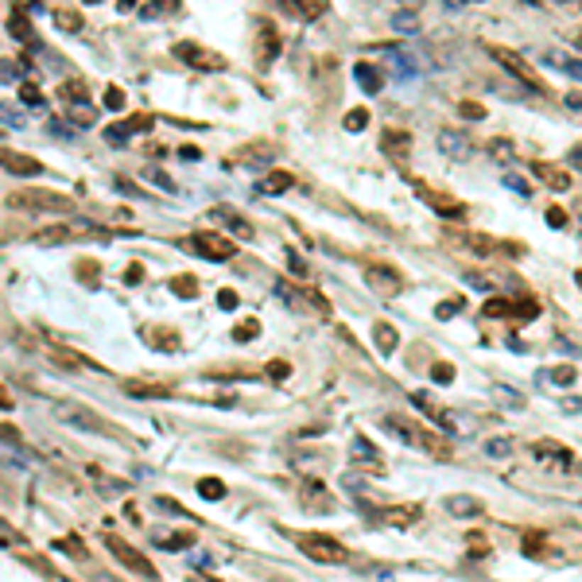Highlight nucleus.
Returning a JSON list of instances; mask_svg holds the SVG:
<instances>
[{
	"label": "nucleus",
	"mask_w": 582,
	"mask_h": 582,
	"mask_svg": "<svg viewBox=\"0 0 582 582\" xmlns=\"http://www.w3.org/2000/svg\"><path fill=\"white\" fill-rule=\"evenodd\" d=\"M385 427H388V431H396V435H400L404 443H412V446H419V451L435 454V459H451V454H454L451 439H446L443 431L419 427V423L407 419V415H385Z\"/></svg>",
	"instance_id": "1"
},
{
	"label": "nucleus",
	"mask_w": 582,
	"mask_h": 582,
	"mask_svg": "<svg viewBox=\"0 0 582 582\" xmlns=\"http://www.w3.org/2000/svg\"><path fill=\"white\" fill-rule=\"evenodd\" d=\"M295 539V547L303 555H311V563H322V567H342L349 563V547L342 539L326 536V532H287Z\"/></svg>",
	"instance_id": "2"
},
{
	"label": "nucleus",
	"mask_w": 582,
	"mask_h": 582,
	"mask_svg": "<svg viewBox=\"0 0 582 582\" xmlns=\"http://www.w3.org/2000/svg\"><path fill=\"white\" fill-rule=\"evenodd\" d=\"M8 206L39 210V214H62V210H74V198L62 194V190H16V194H8Z\"/></svg>",
	"instance_id": "3"
},
{
	"label": "nucleus",
	"mask_w": 582,
	"mask_h": 582,
	"mask_svg": "<svg viewBox=\"0 0 582 582\" xmlns=\"http://www.w3.org/2000/svg\"><path fill=\"white\" fill-rule=\"evenodd\" d=\"M489 55H493L497 62H501L505 70H509L512 78H517V82H524L528 89H536V94H551V89H547V82L539 78V70H536V66H532L524 55L509 51V47H497V43H489Z\"/></svg>",
	"instance_id": "4"
},
{
	"label": "nucleus",
	"mask_w": 582,
	"mask_h": 582,
	"mask_svg": "<svg viewBox=\"0 0 582 582\" xmlns=\"http://www.w3.org/2000/svg\"><path fill=\"white\" fill-rule=\"evenodd\" d=\"M485 319H517V322H532L539 319V299L536 295H517V299H489L481 307Z\"/></svg>",
	"instance_id": "5"
},
{
	"label": "nucleus",
	"mask_w": 582,
	"mask_h": 582,
	"mask_svg": "<svg viewBox=\"0 0 582 582\" xmlns=\"http://www.w3.org/2000/svg\"><path fill=\"white\" fill-rule=\"evenodd\" d=\"M528 454H532V462H536L539 470H547V473H567L571 466H575V454H571L567 446H559L555 439H539V443H532Z\"/></svg>",
	"instance_id": "6"
},
{
	"label": "nucleus",
	"mask_w": 582,
	"mask_h": 582,
	"mask_svg": "<svg viewBox=\"0 0 582 582\" xmlns=\"http://www.w3.org/2000/svg\"><path fill=\"white\" fill-rule=\"evenodd\" d=\"M190 248H194L198 256H206V260H218V264H226V260L237 256V245L218 229H198L194 237H190Z\"/></svg>",
	"instance_id": "7"
},
{
	"label": "nucleus",
	"mask_w": 582,
	"mask_h": 582,
	"mask_svg": "<svg viewBox=\"0 0 582 582\" xmlns=\"http://www.w3.org/2000/svg\"><path fill=\"white\" fill-rule=\"evenodd\" d=\"M105 547L116 555V563H124V567L132 571V575H140V578H160L155 575V567L148 563V555L144 551H136L132 544H124L121 536H113V532H105Z\"/></svg>",
	"instance_id": "8"
},
{
	"label": "nucleus",
	"mask_w": 582,
	"mask_h": 582,
	"mask_svg": "<svg viewBox=\"0 0 582 582\" xmlns=\"http://www.w3.org/2000/svg\"><path fill=\"white\" fill-rule=\"evenodd\" d=\"M78 237H105L101 229L94 226H74V221H55L47 229H35L31 233V245H66V241H78Z\"/></svg>",
	"instance_id": "9"
},
{
	"label": "nucleus",
	"mask_w": 582,
	"mask_h": 582,
	"mask_svg": "<svg viewBox=\"0 0 582 582\" xmlns=\"http://www.w3.org/2000/svg\"><path fill=\"white\" fill-rule=\"evenodd\" d=\"M365 284L377 291V295L396 299L404 291V276L392 268V264H369V268H365Z\"/></svg>",
	"instance_id": "10"
},
{
	"label": "nucleus",
	"mask_w": 582,
	"mask_h": 582,
	"mask_svg": "<svg viewBox=\"0 0 582 582\" xmlns=\"http://www.w3.org/2000/svg\"><path fill=\"white\" fill-rule=\"evenodd\" d=\"M175 58H182L187 66H194V70H226V58H221L218 51H206V47H198V43H175L171 47Z\"/></svg>",
	"instance_id": "11"
},
{
	"label": "nucleus",
	"mask_w": 582,
	"mask_h": 582,
	"mask_svg": "<svg viewBox=\"0 0 582 582\" xmlns=\"http://www.w3.org/2000/svg\"><path fill=\"white\" fill-rule=\"evenodd\" d=\"M419 198L435 214H443V218H466V202H462V198H454V194H446V190H435V187H423V182H419Z\"/></svg>",
	"instance_id": "12"
},
{
	"label": "nucleus",
	"mask_w": 582,
	"mask_h": 582,
	"mask_svg": "<svg viewBox=\"0 0 582 582\" xmlns=\"http://www.w3.org/2000/svg\"><path fill=\"white\" fill-rule=\"evenodd\" d=\"M528 168H532V175H536V179L544 182L547 190H571V187H575V175H571L567 168H559V163H547V160H532Z\"/></svg>",
	"instance_id": "13"
},
{
	"label": "nucleus",
	"mask_w": 582,
	"mask_h": 582,
	"mask_svg": "<svg viewBox=\"0 0 582 582\" xmlns=\"http://www.w3.org/2000/svg\"><path fill=\"white\" fill-rule=\"evenodd\" d=\"M0 168H4L8 175H20V179H28V175H43V163H39L35 155L12 152V148H0Z\"/></svg>",
	"instance_id": "14"
},
{
	"label": "nucleus",
	"mask_w": 582,
	"mask_h": 582,
	"mask_svg": "<svg viewBox=\"0 0 582 582\" xmlns=\"http://www.w3.org/2000/svg\"><path fill=\"white\" fill-rule=\"evenodd\" d=\"M380 152H385L392 163H404L407 152H412V132H404V128H385V132H380Z\"/></svg>",
	"instance_id": "15"
},
{
	"label": "nucleus",
	"mask_w": 582,
	"mask_h": 582,
	"mask_svg": "<svg viewBox=\"0 0 582 582\" xmlns=\"http://www.w3.org/2000/svg\"><path fill=\"white\" fill-rule=\"evenodd\" d=\"M520 551L528 555V559H544V563H551V532H544V528H528L520 536Z\"/></svg>",
	"instance_id": "16"
},
{
	"label": "nucleus",
	"mask_w": 582,
	"mask_h": 582,
	"mask_svg": "<svg viewBox=\"0 0 582 582\" xmlns=\"http://www.w3.org/2000/svg\"><path fill=\"white\" fill-rule=\"evenodd\" d=\"M284 51V39H280V31L272 28V23H260V35H256V62L268 66L272 58H280Z\"/></svg>",
	"instance_id": "17"
},
{
	"label": "nucleus",
	"mask_w": 582,
	"mask_h": 582,
	"mask_svg": "<svg viewBox=\"0 0 582 582\" xmlns=\"http://www.w3.org/2000/svg\"><path fill=\"white\" fill-rule=\"evenodd\" d=\"M439 152L446 155V160H462L466 152H470V136H466V128H443L435 136Z\"/></svg>",
	"instance_id": "18"
},
{
	"label": "nucleus",
	"mask_w": 582,
	"mask_h": 582,
	"mask_svg": "<svg viewBox=\"0 0 582 582\" xmlns=\"http://www.w3.org/2000/svg\"><path fill=\"white\" fill-rule=\"evenodd\" d=\"M8 35L20 39V43H31V47H35V28H31L28 8H23V4H16L12 12H8Z\"/></svg>",
	"instance_id": "19"
},
{
	"label": "nucleus",
	"mask_w": 582,
	"mask_h": 582,
	"mask_svg": "<svg viewBox=\"0 0 582 582\" xmlns=\"http://www.w3.org/2000/svg\"><path fill=\"white\" fill-rule=\"evenodd\" d=\"M459 241L470 248V253H478V256H497V253H501V245H505V241H493V237H485V233H470V229L459 233Z\"/></svg>",
	"instance_id": "20"
},
{
	"label": "nucleus",
	"mask_w": 582,
	"mask_h": 582,
	"mask_svg": "<svg viewBox=\"0 0 582 582\" xmlns=\"http://www.w3.org/2000/svg\"><path fill=\"white\" fill-rule=\"evenodd\" d=\"M210 218L218 221V226L233 229V233H237V237H253V226H248V221L241 218L237 210H229V206H218V210H210Z\"/></svg>",
	"instance_id": "21"
},
{
	"label": "nucleus",
	"mask_w": 582,
	"mask_h": 582,
	"mask_svg": "<svg viewBox=\"0 0 582 582\" xmlns=\"http://www.w3.org/2000/svg\"><path fill=\"white\" fill-rule=\"evenodd\" d=\"M419 517H423L419 505H407V509H404V505H396V509H380V520L392 524V528H407V524H415Z\"/></svg>",
	"instance_id": "22"
},
{
	"label": "nucleus",
	"mask_w": 582,
	"mask_h": 582,
	"mask_svg": "<svg viewBox=\"0 0 582 582\" xmlns=\"http://www.w3.org/2000/svg\"><path fill=\"white\" fill-rule=\"evenodd\" d=\"M373 342L385 357L396 353V346H400V334H396V326H388V322H373Z\"/></svg>",
	"instance_id": "23"
},
{
	"label": "nucleus",
	"mask_w": 582,
	"mask_h": 582,
	"mask_svg": "<svg viewBox=\"0 0 582 582\" xmlns=\"http://www.w3.org/2000/svg\"><path fill=\"white\" fill-rule=\"evenodd\" d=\"M353 74H357V82H361V89H365V94H380V86H385V74H380L377 66L357 62V66H353Z\"/></svg>",
	"instance_id": "24"
},
{
	"label": "nucleus",
	"mask_w": 582,
	"mask_h": 582,
	"mask_svg": "<svg viewBox=\"0 0 582 582\" xmlns=\"http://www.w3.org/2000/svg\"><path fill=\"white\" fill-rule=\"evenodd\" d=\"M124 392L144 396V400H163V396H171V388L168 385H148V380H124Z\"/></svg>",
	"instance_id": "25"
},
{
	"label": "nucleus",
	"mask_w": 582,
	"mask_h": 582,
	"mask_svg": "<svg viewBox=\"0 0 582 582\" xmlns=\"http://www.w3.org/2000/svg\"><path fill=\"white\" fill-rule=\"evenodd\" d=\"M58 415H62V419H70V423H78V427H86V431H105V435H109V427H105V423L97 419V415H86V412H78V407H74V404L58 407Z\"/></svg>",
	"instance_id": "26"
},
{
	"label": "nucleus",
	"mask_w": 582,
	"mask_h": 582,
	"mask_svg": "<svg viewBox=\"0 0 582 582\" xmlns=\"http://www.w3.org/2000/svg\"><path fill=\"white\" fill-rule=\"evenodd\" d=\"M148 338H152V346H160L163 353H175V349L182 346L179 330H171V326H155V330H148Z\"/></svg>",
	"instance_id": "27"
},
{
	"label": "nucleus",
	"mask_w": 582,
	"mask_h": 582,
	"mask_svg": "<svg viewBox=\"0 0 582 582\" xmlns=\"http://www.w3.org/2000/svg\"><path fill=\"white\" fill-rule=\"evenodd\" d=\"M295 187V175L291 171H272L268 179L260 182V194H284V190Z\"/></svg>",
	"instance_id": "28"
},
{
	"label": "nucleus",
	"mask_w": 582,
	"mask_h": 582,
	"mask_svg": "<svg viewBox=\"0 0 582 582\" xmlns=\"http://www.w3.org/2000/svg\"><path fill=\"white\" fill-rule=\"evenodd\" d=\"M481 509L485 505L478 497H446V512H454V517H478Z\"/></svg>",
	"instance_id": "29"
},
{
	"label": "nucleus",
	"mask_w": 582,
	"mask_h": 582,
	"mask_svg": "<svg viewBox=\"0 0 582 582\" xmlns=\"http://www.w3.org/2000/svg\"><path fill=\"white\" fill-rule=\"evenodd\" d=\"M287 8H291L295 16H303V20H319V16L326 12L330 4H326V0H291Z\"/></svg>",
	"instance_id": "30"
},
{
	"label": "nucleus",
	"mask_w": 582,
	"mask_h": 582,
	"mask_svg": "<svg viewBox=\"0 0 582 582\" xmlns=\"http://www.w3.org/2000/svg\"><path fill=\"white\" fill-rule=\"evenodd\" d=\"M485 152L493 155V160H501V163L517 160V148H512V140H509V136H493V140L485 144Z\"/></svg>",
	"instance_id": "31"
},
{
	"label": "nucleus",
	"mask_w": 582,
	"mask_h": 582,
	"mask_svg": "<svg viewBox=\"0 0 582 582\" xmlns=\"http://www.w3.org/2000/svg\"><path fill=\"white\" fill-rule=\"evenodd\" d=\"M55 23H58L62 31H70V35H74V31H82V23H86V20H82L78 8H58V12H55Z\"/></svg>",
	"instance_id": "32"
},
{
	"label": "nucleus",
	"mask_w": 582,
	"mask_h": 582,
	"mask_svg": "<svg viewBox=\"0 0 582 582\" xmlns=\"http://www.w3.org/2000/svg\"><path fill=\"white\" fill-rule=\"evenodd\" d=\"M198 493H202L206 501H221V497H226V481H218V478H202V481H198Z\"/></svg>",
	"instance_id": "33"
},
{
	"label": "nucleus",
	"mask_w": 582,
	"mask_h": 582,
	"mask_svg": "<svg viewBox=\"0 0 582 582\" xmlns=\"http://www.w3.org/2000/svg\"><path fill=\"white\" fill-rule=\"evenodd\" d=\"M171 291H175V295H182V299H198V280L194 276H175Z\"/></svg>",
	"instance_id": "34"
},
{
	"label": "nucleus",
	"mask_w": 582,
	"mask_h": 582,
	"mask_svg": "<svg viewBox=\"0 0 582 582\" xmlns=\"http://www.w3.org/2000/svg\"><path fill=\"white\" fill-rule=\"evenodd\" d=\"M256 334H260V322L256 319H245L233 326V342H248V338H256Z\"/></svg>",
	"instance_id": "35"
},
{
	"label": "nucleus",
	"mask_w": 582,
	"mask_h": 582,
	"mask_svg": "<svg viewBox=\"0 0 582 582\" xmlns=\"http://www.w3.org/2000/svg\"><path fill=\"white\" fill-rule=\"evenodd\" d=\"M194 544V532H179V536H163L160 547L163 551H179V547H190Z\"/></svg>",
	"instance_id": "36"
},
{
	"label": "nucleus",
	"mask_w": 582,
	"mask_h": 582,
	"mask_svg": "<svg viewBox=\"0 0 582 582\" xmlns=\"http://www.w3.org/2000/svg\"><path fill=\"white\" fill-rule=\"evenodd\" d=\"M493 396H497V404H505V407H524V396H520V392H512L509 385H497V388H493Z\"/></svg>",
	"instance_id": "37"
},
{
	"label": "nucleus",
	"mask_w": 582,
	"mask_h": 582,
	"mask_svg": "<svg viewBox=\"0 0 582 582\" xmlns=\"http://www.w3.org/2000/svg\"><path fill=\"white\" fill-rule=\"evenodd\" d=\"M66 116H70L74 124H94V109H89V105H66Z\"/></svg>",
	"instance_id": "38"
},
{
	"label": "nucleus",
	"mask_w": 582,
	"mask_h": 582,
	"mask_svg": "<svg viewBox=\"0 0 582 582\" xmlns=\"http://www.w3.org/2000/svg\"><path fill=\"white\" fill-rule=\"evenodd\" d=\"M547 226H551V229H567L571 226V214L563 210V206H547Z\"/></svg>",
	"instance_id": "39"
},
{
	"label": "nucleus",
	"mask_w": 582,
	"mask_h": 582,
	"mask_svg": "<svg viewBox=\"0 0 582 582\" xmlns=\"http://www.w3.org/2000/svg\"><path fill=\"white\" fill-rule=\"evenodd\" d=\"M547 377H551L555 385H563V388H567V385H575V365H555V369L547 373Z\"/></svg>",
	"instance_id": "40"
},
{
	"label": "nucleus",
	"mask_w": 582,
	"mask_h": 582,
	"mask_svg": "<svg viewBox=\"0 0 582 582\" xmlns=\"http://www.w3.org/2000/svg\"><path fill=\"white\" fill-rule=\"evenodd\" d=\"M365 124H369V109H349L346 113V128L349 132H361Z\"/></svg>",
	"instance_id": "41"
},
{
	"label": "nucleus",
	"mask_w": 582,
	"mask_h": 582,
	"mask_svg": "<svg viewBox=\"0 0 582 582\" xmlns=\"http://www.w3.org/2000/svg\"><path fill=\"white\" fill-rule=\"evenodd\" d=\"M431 377H435L439 385H451V380H454V365L451 361H435V365H431Z\"/></svg>",
	"instance_id": "42"
},
{
	"label": "nucleus",
	"mask_w": 582,
	"mask_h": 582,
	"mask_svg": "<svg viewBox=\"0 0 582 582\" xmlns=\"http://www.w3.org/2000/svg\"><path fill=\"white\" fill-rule=\"evenodd\" d=\"M264 373H268V380H276V385H280V380L291 377V361H268V369H264Z\"/></svg>",
	"instance_id": "43"
},
{
	"label": "nucleus",
	"mask_w": 582,
	"mask_h": 582,
	"mask_svg": "<svg viewBox=\"0 0 582 582\" xmlns=\"http://www.w3.org/2000/svg\"><path fill=\"white\" fill-rule=\"evenodd\" d=\"M459 113L466 116V121H485V105H481V101H462Z\"/></svg>",
	"instance_id": "44"
},
{
	"label": "nucleus",
	"mask_w": 582,
	"mask_h": 582,
	"mask_svg": "<svg viewBox=\"0 0 582 582\" xmlns=\"http://www.w3.org/2000/svg\"><path fill=\"white\" fill-rule=\"evenodd\" d=\"M462 307H466L462 299H446V303H439V307H435V319H454V314H459Z\"/></svg>",
	"instance_id": "45"
},
{
	"label": "nucleus",
	"mask_w": 582,
	"mask_h": 582,
	"mask_svg": "<svg viewBox=\"0 0 582 582\" xmlns=\"http://www.w3.org/2000/svg\"><path fill=\"white\" fill-rule=\"evenodd\" d=\"M105 105H109V109H124V89L109 86V89H105Z\"/></svg>",
	"instance_id": "46"
},
{
	"label": "nucleus",
	"mask_w": 582,
	"mask_h": 582,
	"mask_svg": "<svg viewBox=\"0 0 582 582\" xmlns=\"http://www.w3.org/2000/svg\"><path fill=\"white\" fill-rule=\"evenodd\" d=\"M20 101L23 105H43V94L35 86H20Z\"/></svg>",
	"instance_id": "47"
},
{
	"label": "nucleus",
	"mask_w": 582,
	"mask_h": 582,
	"mask_svg": "<svg viewBox=\"0 0 582 582\" xmlns=\"http://www.w3.org/2000/svg\"><path fill=\"white\" fill-rule=\"evenodd\" d=\"M485 451H489V454H493V459H505V454H509V451H512V443H509V439H493V443H489V446H485Z\"/></svg>",
	"instance_id": "48"
},
{
	"label": "nucleus",
	"mask_w": 582,
	"mask_h": 582,
	"mask_svg": "<svg viewBox=\"0 0 582 582\" xmlns=\"http://www.w3.org/2000/svg\"><path fill=\"white\" fill-rule=\"evenodd\" d=\"M287 268L295 272V276H307V264H303V256H299V253H291V248H287Z\"/></svg>",
	"instance_id": "49"
},
{
	"label": "nucleus",
	"mask_w": 582,
	"mask_h": 582,
	"mask_svg": "<svg viewBox=\"0 0 582 582\" xmlns=\"http://www.w3.org/2000/svg\"><path fill=\"white\" fill-rule=\"evenodd\" d=\"M218 307L233 311V307H237V291H218Z\"/></svg>",
	"instance_id": "50"
},
{
	"label": "nucleus",
	"mask_w": 582,
	"mask_h": 582,
	"mask_svg": "<svg viewBox=\"0 0 582 582\" xmlns=\"http://www.w3.org/2000/svg\"><path fill=\"white\" fill-rule=\"evenodd\" d=\"M144 280V268L140 264H128V272H124V284H140Z\"/></svg>",
	"instance_id": "51"
},
{
	"label": "nucleus",
	"mask_w": 582,
	"mask_h": 582,
	"mask_svg": "<svg viewBox=\"0 0 582 582\" xmlns=\"http://www.w3.org/2000/svg\"><path fill=\"white\" fill-rule=\"evenodd\" d=\"M567 160H571V168H578V171H582V144L571 148V152H567Z\"/></svg>",
	"instance_id": "52"
},
{
	"label": "nucleus",
	"mask_w": 582,
	"mask_h": 582,
	"mask_svg": "<svg viewBox=\"0 0 582 582\" xmlns=\"http://www.w3.org/2000/svg\"><path fill=\"white\" fill-rule=\"evenodd\" d=\"M12 407H16V404H12V396H8V388L0 385V412H12Z\"/></svg>",
	"instance_id": "53"
},
{
	"label": "nucleus",
	"mask_w": 582,
	"mask_h": 582,
	"mask_svg": "<svg viewBox=\"0 0 582 582\" xmlns=\"http://www.w3.org/2000/svg\"><path fill=\"white\" fill-rule=\"evenodd\" d=\"M396 28H415V12H400V16H396Z\"/></svg>",
	"instance_id": "54"
},
{
	"label": "nucleus",
	"mask_w": 582,
	"mask_h": 582,
	"mask_svg": "<svg viewBox=\"0 0 582 582\" xmlns=\"http://www.w3.org/2000/svg\"><path fill=\"white\" fill-rule=\"evenodd\" d=\"M567 105L571 109H582V94H567Z\"/></svg>",
	"instance_id": "55"
},
{
	"label": "nucleus",
	"mask_w": 582,
	"mask_h": 582,
	"mask_svg": "<svg viewBox=\"0 0 582 582\" xmlns=\"http://www.w3.org/2000/svg\"><path fill=\"white\" fill-rule=\"evenodd\" d=\"M567 70H571V74H578V78H582V62H567Z\"/></svg>",
	"instance_id": "56"
},
{
	"label": "nucleus",
	"mask_w": 582,
	"mask_h": 582,
	"mask_svg": "<svg viewBox=\"0 0 582 582\" xmlns=\"http://www.w3.org/2000/svg\"><path fill=\"white\" fill-rule=\"evenodd\" d=\"M575 280H578V287H582V268H578V272H575Z\"/></svg>",
	"instance_id": "57"
}]
</instances>
